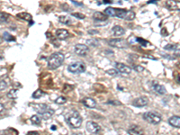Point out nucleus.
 I'll return each instance as SVG.
<instances>
[{"label":"nucleus","instance_id":"obj_5","mask_svg":"<svg viewBox=\"0 0 180 135\" xmlns=\"http://www.w3.org/2000/svg\"><path fill=\"white\" fill-rule=\"evenodd\" d=\"M111 46L115 47V48H119V49H124L128 46V42H126V40L124 39H121V38H116V39H111L108 42Z\"/></svg>","mask_w":180,"mask_h":135},{"label":"nucleus","instance_id":"obj_18","mask_svg":"<svg viewBox=\"0 0 180 135\" xmlns=\"http://www.w3.org/2000/svg\"><path fill=\"white\" fill-rule=\"evenodd\" d=\"M59 21L61 23V24H71L72 23V20L69 16H67V15H61L59 17Z\"/></svg>","mask_w":180,"mask_h":135},{"label":"nucleus","instance_id":"obj_3","mask_svg":"<svg viewBox=\"0 0 180 135\" xmlns=\"http://www.w3.org/2000/svg\"><path fill=\"white\" fill-rule=\"evenodd\" d=\"M143 118H144V120L151 124H158L162 120L160 113H158L157 112H153V111L145 113L143 114Z\"/></svg>","mask_w":180,"mask_h":135},{"label":"nucleus","instance_id":"obj_9","mask_svg":"<svg viewBox=\"0 0 180 135\" xmlns=\"http://www.w3.org/2000/svg\"><path fill=\"white\" fill-rule=\"evenodd\" d=\"M75 52L79 56H85L88 52V47L85 44H77L74 48Z\"/></svg>","mask_w":180,"mask_h":135},{"label":"nucleus","instance_id":"obj_19","mask_svg":"<svg viewBox=\"0 0 180 135\" xmlns=\"http://www.w3.org/2000/svg\"><path fill=\"white\" fill-rule=\"evenodd\" d=\"M126 14H127V10L124 9H115V16L119 18H123L125 19Z\"/></svg>","mask_w":180,"mask_h":135},{"label":"nucleus","instance_id":"obj_14","mask_svg":"<svg viewBox=\"0 0 180 135\" xmlns=\"http://www.w3.org/2000/svg\"><path fill=\"white\" fill-rule=\"evenodd\" d=\"M82 103L84 104V106H86V107L88 108H95L96 106V101L93 99V98H85L83 101H82Z\"/></svg>","mask_w":180,"mask_h":135},{"label":"nucleus","instance_id":"obj_30","mask_svg":"<svg viewBox=\"0 0 180 135\" xmlns=\"http://www.w3.org/2000/svg\"><path fill=\"white\" fill-rule=\"evenodd\" d=\"M7 88V83L5 80H0V91H3Z\"/></svg>","mask_w":180,"mask_h":135},{"label":"nucleus","instance_id":"obj_2","mask_svg":"<svg viewBox=\"0 0 180 135\" xmlns=\"http://www.w3.org/2000/svg\"><path fill=\"white\" fill-rule=\"evenodd\" d=\"M64 55L61 52H55L51 54L49 59H48V66L50 69L51 70H55L58 69L60 66H61V64L64 61Z\"/></svg>","mask_w":180,"mask_h":135},{"label":"nucleus","instance_id":"obj_32","mask_svg":"<svg viewBox=\"0 0 180 135\" xmlns=\"http://www.w3.org/2000/svg\"><path fill=\"white\" fill-rule=\"evenodd\" d=\"M71 15L75 16V17L78 18V19H84L85 18V15L83 14H80V13H73Z\"/></svg>","mask_w":180,"mask_h":135},{"label":"nucleus","instance_id":"obj_37","mask_svg":"<svg viewBox=\"0 0 180 135\" xmlns=\"http://www.w3.org/2000/svg\"><path fill=\"white\" fill-rule=\"evenodd\" d=\"M27 135H39L38 132H35V131H30L27 133Z\"/></svg>","mask_w":180,"mask_h":135},{"label":"nucleus","instance_id":"obj_20","mask_svg":"<svg viewBox=\"0 0 180 135\" xmlns=\"http://www.w3.org/2000/svg\"><path fill=\"white\" fill-rule=\"evenodd\" d=\"M54 113V111L53 110H51L50 108H48L45 112H43L41 115H42V117L43 118L44 120H49L50 118L51 117V115H52V113Z\"/></svg>","mask_w":180,"mask_h":135},{"label":"nucleus","instance_id":"obj_22","mask_svg":"<svg viewBox=\"0 0 180 135\" xmlns=\"http://www.w3.org/2000/svg\"><path fill=\"white\" fill-rule=\"evenodd\" d=\"M7 97L10 99H16L18 97V91L16 89H11L7 93Z\"/></svg>","mask_w":180,"mask_h":135},{"label":"nucleus","instance_id":"obj_11","mask_svg":"<svg viewBox=\"0 0 180 135\" xmlns=\"http://www.w3.org/2000/svg\"><path fill=\"white\" fill-rule=\"evenodd\" d=\"M56 36L60 40H66L67 38H68L69 33L66 29H58L56 31Z\"/></svg>","mask_w":180,"mask_h":135},{"label":"nucleus","instance_id":"obj_43","mask_svg":"<svg viewBox=\"0 0 180 135\" xmlns=\"http://www.w3.org/2000/svg\"><path fill=\"white\" fill-rule=\"evenodd\" d=\"M2 40H3V39H2V37L0 36V44H1V42H2Z\"/></svg>","mask_w":180,"mask_h":135},{"label":"nucleus","instance_id":"obj_28","mask_svg":"<svg viewBox=\"0 0 180 135\" xmlns=\"http://www.w3.org/2000/svg\"><path fill=\"white\" fill-rule=\"evenodd\" d=\"M56 104H58V105H63V104H65L66 102H67V98L66 97H64V96H60V97H58L57 99H56Z\"/></svg>","mask_w":180,"mask_h":135},{"label":"nucleus","instance_id":"obj_27","mask_svg":"<svg viewBox=\"0 0 180 135\" xmlns=\"http://www.w3.org/2000/svg\"><path fill=\"white\" fill-rule=\"evenodd\" d=\"M43 94H44V93L42 92V90H41V89H37V90H36V91L32 94V97L35 98V99H38V98L42 97Z\"/></svg>","mask_w":180,"mask_h":135},{"label":"nucleus","instance_id":"obj_10","mask_svg":"<svg viewBox=\"0 0 180 135\" xmlns=\"http://www.w3.org/2000/svg\"><path fill=\"white\" fill-rule=\"evenodd\" d=\"M128 133L130 135H144L143 130L138 125H132L128 130Z\"/></svg>","mask_w":180,"mask_h":135},{"label":"nucleus","instance_id":"obj_31","mask_svg":"<svg viewBox=\"0 0 180 135\" xmlns=\"http://www.w3.org/2000/svg\"><path fill=\"white\" fill-rule=\"evenodd\" d=\"M167 6H168V8H170V9H176V3L173 2V1H168V2H167Z\"/></svg>","mask_w":180,"mask_h":135},{"label":"nucleus","instance_id":"obj_34","mask_svg":"<svg viewBox=\"0 0 180 135\" xmlns=\"http://www.w3.org/2000/svg\"><path fill=\"white\" fill-rule=\"evenodd\" d=\"M137 42H140L142 46H147L149 44V42L145 40H143V39H140V38H137Z\"/></svg>","mask_w":180,"mask_h":135},{"label":"nucleus","instance_id":"obj_8","mask_svg":"<svg viewBox=\"0 0 180 135\" xmlns=\"http://www.w3.org/2000/svg\"><path fill=\"white\" fill-rule=\"evenodd\" d=\"M86 130L91 132V133H97L100 130H101V127L95 122H92V121H89L86 123Z\"/></svg>","mask_w":180,"mask_h":135},{"label":"nucleus","instance_id":"obj_42","mask_svg":"<svg viewBox=\"0 0 180 135\" xmlns=\"http://www.w3.org/2000/svg\"><path fill=\"white\" fill-rule=\"evenodd\" d=\"M155 3H156V1H154V0H152V1L148 2V4H155Z\"/></svg>","mask_w":180,"mask_h":135},{"label":"nucleus","instance_id":"obj_26","mask_svg":"<svg viewBox=\"0 0 180 135\" xmlns=\"http://www.w3.org/2000/svg\"><path fill=\"white\" fill-rule=\"evenodd\" d=\"M104 14L107 15H111V16H115V8L113 7H107L104 10Z\"/></svg>","mask_w":180,"mask_h":135},{"label":"nucleus","instance_id":"obj_38","mask_svg":"<svg viewBox=\"0 0 180 135\" xmlns=\"http://www.w3.org/2000/svg\"><path fill=\"white\" fill-rule=\"evenodd\" d=\"M4 110V105L0 103V112H2Z\"/></svg>","mask_w":180,"mask_h":135},{"label":"nucleus","instance_id":"obj_15","mask_svg":"<svg viewBox=\"0 0 180 135\" xmlns=\"http://www.w3.org/2000/svg\"><path fill=\"white\" fill-rule=\"evenodd\" d=\"M93 18L96 22H104L107 20V15H104V14L101 12H96L93 15Z\"/></svg>","mask_w":180,"mask_h":135},{"label":"nucleus","instance_id":"obj_1","mask_svg":"<svg viewBox=\"0 0 180 135\" xmlns=\"http://www.w3.org/2000/svg\"><path fill=\"white\" fill-rule=\"evenodd\" d=\"M66 121L67 123L73 128H78L80 127L81 124H82V117L79 114L78 112L72 110L70 112H68L66 114Z\"/></svg>","mask_w":180,"mask_h":135},{"label":"nucleus","instance_id":"obj_16","mask_svg":"<svg viewBox=\"0 0 180 135\" xmlns=\"http://www.w3.org/2000/svg\"><path fill=\"white\" fill-rule=\"evenodd\" d=\"M112 32H113L114 36H122V34H124V32H125L124 29L120 25L114 26V28L112 29Z\"/></svg>","mask_w":180,"mask_h":135},{"label":"nucleus","instance_id":"obj_13","mask_svg":"<svg viewBox=\"0 0 180 135\" xmlns=\"http://www.w3.org/2000/svg\"><path fill=\"white\" fill-rule=\"evenodd\" d=\"M168 124L176 128H180V117L179 116H172L168 119Z\"/></svg>","mask_w":180,"mask_h":135},{"label":"nucleus","instance_id":"obj_29","mask_svg":"<svg viewBox=\"0 0 180 135\" xmlns=\"http://www.w3.org/2000/svg\"><path fill=\"white\" fill-rule=\"evenodd\" d=\"M89 45H91V46H98L99 45V42L96 39H90V40H87L86 42Z\"/></svg>","mask_w":180,"mask_h":135},{"label":"nucleus","instance_id":"obj_21","mask_svg":"<svg viewBox=\"0 0 180 135\" xmlns=\"http://www.w3.org/2000/svg\"><path fill=\"white\" fill-rule=\"evenodd\" d=\"M9 19V14L5 12H0V24L6 23Z\"/></svg>","mask_w":180,"mask_h":135},{"label":"nucleus","instance_id":"obj_41","mask_svg":"<svg viewBox=\"0 0 180 135\" xmlns=\"http://www.w3.org/2000/svg\"><path fill=\"white\" fill-rule=\"evenodd\" d=\"M50 129H51L52 131H54V130H56V126H55V125H52V126L50 127Z\"/></svg>","mask_w":180,"mask_h":135},{"label":"nucleus","instance_id":"obj_36","mask_svg":"<svg viewBox=\"0 0 180 135\" xmlns=\"http://www.w3.org/2000/svg\"><path fill=\"white\" fill-rule=\"evenodd\" d=\"M135 70H137V71H142L143 70V68L142 67H140V66H135Z\"/></svg>","mask_w":180,"mask_h":135},{"label":"nucleus","instance_id":"obj_23","mask_svg":"<svg viewBox=\"0 0 180 135\" xmlns=\"http://www.w3.org/2000/svg\"><path fill=\"white\" fill-rule=\"evenodd\" d=\"M3 37H4V40H6V42H14L15 41V38L14 36H12L9 32H5L4 34H3Z\"/></svg>","mask_w":180,"mask_h":135},{"label":"nucleus","instance_id":"obj_12","mask_svg":"<svg viewBox=\"0 0 180 135\" xmlns=\"http://www.w3.org/2000/svg\"><path fill=\"white\" fill-rule=\"evenodd\" d=\"M152 88L158 95H164L167 92L166 88L163 86H161V85H159V84H158V83H153L152 84Z\"/></svg>","mask_w":180,"mask_h":135},{"label":"nucleus","instance_id":"obj_33","mask_svg":"<svg viewBox=\"0 0 180 135\" xmlns=\"http://www.w3.org/2000/svg\"><path fill=\"white\" fill-rule=\"evenodd\" d=\"M176 48H177V46L176 44H168L165 46V50H176Z\"/></svg>","mask_w":180,"mask_h":135},{"label":"nucleus","instance_id":"obj_35","mask_svg":"<svg viewBox=\"0 0 180 135\" xmlns=\"http://www.w3.org/2000/svg\"><path fill=\"white\" fill-rule=\"evenodd\" d=\"M106 73L110 76H117V74H118V72L115 70H108L106 71Z\"/></svg>","mask_w":180,"mask_h":135},{"label":"nucleus","instance_id":"obj_6","mask_svg":"<svg viewBox=\"0 0 180 135\" xmlns=\"http://www.w3.org/2000/svg\"><path fill=\"white\" fill-rule=\"evenodd\" d=\"M115 68H116V70H118V72H120V73H122V74H123V75H129V74H131L132 73V69L130 67H128V66H126L125 64H123V63H116L115 64Z\"/></svg>","mask_w":180,"mask_h":135},{"label":"nucleus","instance_id":"obj_4","mask_svg":"<svg viewBox=\"0 0 180 135\" xmlns=\"http://www.w3.org/2000/svg\"><path fill=\"white\" fill-rule=\"evenodd\" d=\"M68 70L70 73H73V74H80L83 73L86 70V65L83 62H74V63H71Z\"/></svg>","mask_w":180,"mask_h":135},{"label":"nucleus","instance_id":"obj_25","mask_svg":"<svg viewBox=\"0 0 180 135\" xmlns=\"http://www.w3.org/2000/svg\"><path fill=\"white\" fill-rule=\"evenodd\" d=\"M31 121H32V123L33 124H36V125H40L41 124V118L38 115H32L31 117Z\"/></svg>","mask_w":180,"mask_h":135},{"label":"nucleus","instance_id":"obj_40","mask_svg":"<svg viewBox=\"0 0 180 135\" xmlns=\"http://www.w3.org/2000/svg\"><path fill=\"white\" fill-rule=\"evenodd\" d=\"M102 4H112V1H103Z\"/></svg>","mask_w":180,"mask_h":135},{"label":"nucleus","instance_id":"obj_17","mask_svg":"<svg viewBox=\"0 0 180 135\" xmlns=\"http://www.w3.org/2000/svg\"><path fill=\"white\" fill-rule=\"evenodd\" d=\"M17 17H19L23 20H25V21H29L31 24L32 23L33 24V21H32V15L30 14H27V13H21V14H17Z\"/></svg>","mask_w":180,"mask_h":135},{"label":"nucleus","instance_id":"obj_24","mask_svg":"<svg viewBox=\"0 0 180 135\" xmlns=\"http://www.w3.org/2000/svg\"><path fill=\"white\" fill-rule=\"evenodd\" d=\"M134 17H135V13L132 10H128L127 14H126V16H125V19L128 21H132L134 19Z\"/></svg>","mask_w":180,"mask_h":135},{"label":"nucleus","instance_id":"obj_7","mask_svg":"<svg viewBox=\"0 0 180 135\" xmlns=\"http://www.w3.org/2000/svg\"><path fill=\"white\" fill-rule=\"evenodd\" d=\"M149 103V99L145 96H140L137 99H135L132 102V106L135 107H143L147 106Z\"/></svg>","mask_w":180,"mask_h":135},{"label":"nucleus","instance_id":"obj_39","mask_svg":"<svg viewBox=\"0 0 180 135\" xmlns=\"http://www.w3.org/2000/svg\"><path fill=\"white\" fill-rule=\"evenodd\" d=\"M72 3L76 4V5H78V6H82V5H83L82 3H78V2H76V1H72Z\"/></svg>","mask_w":180,"mask_h":135}]
</instances>
